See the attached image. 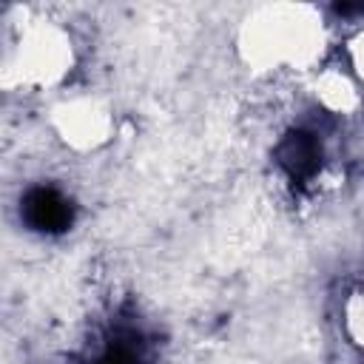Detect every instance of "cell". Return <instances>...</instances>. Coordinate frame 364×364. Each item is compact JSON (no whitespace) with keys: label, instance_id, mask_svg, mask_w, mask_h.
Segmentation results:
<instances>
[{"label":"cell","instance_id":"7a4b0ae2","mask_svg":"<svg viewBox=\"0 0 364 364\" xmlns=\"http://www.w3.org/2000/svg\"><path fill=\"white\" fill-rule=\"evenodd\" d=\"M321 31L313 20H299V9L290 17H279L270 11L264 20L250 23L245 31L247 60L262 68H304L316 60Z\"/></svg>","mask_w":364,"mask_h":364},{"label":"cell","instance_id":"6da1fadb","mask_svg":"<svg viewBox=\"0 0 364 364\" xmlns=\"http://www.w3.org/2000/svg\"><path fill=\"white\" fill-rule=\"evenodd\" d=\"M71 65V40L57 23H26L6 48V80L51 88Z\"/></svg>","mask_w":364,"mask_h":364},{"label":"cell","instance_id":"277c9868","mask_svg":"<svg viewBox=\"0 0 364 364\" xmlns=\"http://www.w3.org/2000/svg\"><path fill=\"white\" fill-rule=\"evenodd\" d=\"M355 71H358V80L364 85V34L358 40V48H355Z\"/></svg>","mask_w":364,"mask_h":364},{"label":"cell","instance_id":"3957f363","mask_svg":"<svg viewBox=\"0 0 364 364\" xmlns=\"http://www.w3.org/2000/svg\"><path fill=\"white\" fill-rule=\"evenodd\" d=\"M51 125L65 139V145L77 151H88L108 139L114 128V117L102 100L80 94V97H65L51 108Z\"/></svg>","mask_w":364,"mask_h":364}]
</instances>
